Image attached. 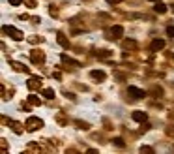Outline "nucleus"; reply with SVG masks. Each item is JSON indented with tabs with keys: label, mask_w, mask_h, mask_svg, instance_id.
Instances as JSON below:
<instances>
[{
	"label": "nucleus",
	"mask_w": 174,
	"mask_h": 154,
	"mask_svg": "<svg viewBox=\"0 0 174 154\" xmlns=\"http://www.w3.org/2000/svg\"><path fill=\"white\" fill-rule=\"evenodd\" d=\"M41 85V79H39V77H32V79L28 81V87L30 88H36V87H39Z\"/></svg>",
	"instance_id": "9b49d317"
},
{
	"label": "nucleus",
	"mask_w": 174,
	"mask_h": 154,
	"mask_svg": "<svg viewBox=\"0 0 174 154\" xmlns=\"http://www.w3.org/2000/svg\"><path fill=\"white\" fill-rule=\"evenodd\" d=\"M169 134H170V135H174V130H172V128H170V130H169Z\"/></svg>",
	"instance_id": "5701e85b"
},
{
	"label": "nucleus",
	"mask_w": 174,
	"mask_h": 154,
	"mask_svg": "<svg viewBox=\"0 0 174 154\" xmlns=\"http://www.w3.org/2000/svg\"><path fill=\"white\" fill-rule=\"evenodd\" d=\"M113 143L118 145V147H124V139H122V137H114V139H113Z\"/></svg>",
	"instance_id": "a211bd4d"
},
{
	"label": "nucleus",
	"mask_w": 174,
	"mask_h": 154,
	"mask_svg": "<svg viewBox=\"0 0 174 154\" xmlns=\"http://www.w3.org/2000/svg\"><path fill=\"white\" fill-rule=\"evenodd\" d=\"M122 0H107V4H120Z\"/></svg>",
	"instance_id": "4be33fe9"
},
{
	"label": "nucleus",
	"mask_w": 174,
	"mask_h": 154,
	"mask_svg": "<svg viewBox=\"0 0 174 154\" xmlns=\"http://www.w3.org/2000/svg\"><path fill=\"white\" fill-rule=\"evenodd\" d=\"M41 126H43V120L38 118V117H28V120H26V130L28 132H36Z\"/></svg>",
	"instance_id": "f03ea898"
},
{
	"label": "nucleus",
	"mask_w": 174,
	"mask_h": 154,
	"mask_svg": "<svg viewBox=\"0 0 174 154\" xmlns=\"http://www.w3.org/2000/svg\"><path fill=\"white\" fill-rule=\"evenodd\" d=\"M141 152H148V154H150V152H154V149H152V147H148V145H142V147H141Z\"/></svg>",
	"instance_id": "dca6fc26"
},
{
	"label": "nucleus",
	"mask_w": 174,
	"mask_h": 154,
	"mask_svg": "<svg viewBox=\"0 0 174 154\" xmlns=\"http://www.w3.org/2000/svg\"><path fill=\"white\" fill-rule=\"evenodd\" d=\"M56 41H58V43H60L62 47H69V40H67L62 32H58V34H56Z\"/></svg>",
	"instance_id": "6e6552de"
},
{
	"label": "nucleus",
	"mask_w": 174,
	"mask_h": 154,
	"mask_svg": "<svg viewBox=\"0 0 174 154\" xmlns=\"http://www.w3.org/2000/svg\"><path fill=\"white\" fill-rule=\"evenodd\" d=\"M28 102L32 103V105H39V103H41V100H39L38 96H34V94H32V96H28Z\"/></svg>",
	"instance_id": "ddd939ff"
},
{
	"label": "nucleus",
	"mask_w": 174,
	"mask_h": 154,
	"mask_svg": "<svg viewBox=\"0 0 174 154\" xmlns=\"http://www.w3.org/2000/svg\"><path fill=\"white\" fill-rule=\"evenodd\" d=\"M110 34H113L114 38H122V34H124V26H120V25H114L113 28H110Z\"/></svg>",
	"instance_id": "0eeeda50"
},
{
	"label": "nucleus",
	"mask_w": 174,
	"mask_h": 154,
	"mask_svg": "<svg viewBox=\"0 0 174 154\" xmlns=\"http://www.w3.org/2000/svg\"><path fill=\"white\" fill-rule=\"evenodd\" d=\"M97 57H103V58H107V57H110V53H109V51H101V53H97Z\"/></svg>",
	"instance_id": "6ab92c4d"
},
{
	"label": "nucleus",
	"mask_w": 174,
	"mask_h": 154,
	"mask_svg": "<svg viewBox=\"0 0 174 154\" xmlns=\"http://www.w3.org/2000/svg\"><path fill=\"white\" fill-rule=\"evenodd\" d=\"M127 90H129V94L133 96V98H137V100H138V98H144V96H146V94H144V90H141L138 87H133V85H131Z\"/></svg>",
	"instance_id": "39448f33"
},
{
	"label": "nucleus",
	"mask_w": 174,
	"mask_h": 154,
	"mask_svg": "<svg viewBox=\"0 0 174 154\" xmlns=\"http://www.w3.org/2000/svg\"><path fill=\"white\" fill-rule=\"evenodd\" d=\"M13 70H15V72H28V70L26 68H23V64H19V62H13Z\"/></svg>",
	"instance_id": "4468645a"
},
{
	"label": "nucleus",
	"mask_w": 174,
	"mask_h": 154,
	"mask_svg": "<svg viewBox=\"0 0 174 154\" xmlns=\"http://www.w3.org/2000/svg\"><path fill=\"white\" fill-rule=\"evenodd\" d=\"M62 60L67 62V64H71V66H79V62H77V60H73V58H69L67 55H62Z\"/></svg>",
	"instance_id": "f8f14e48"
},
{
	"label": "nucleus",
	"mask_w": 174,
	"mask_h": 154,
	"mask_svg": "<svg viewBox=\"0 0 174 154\" xmlns=\"http://www.w3.org/2000/svg\"><path fill=\"white\" fill-rule=\"evenodd\" d=\"M90 77H92V79H96L97 83H101V81H105L107 73L103 72V70H92V72H90Z\"/></svg>",
	"instance_id": "7ed1b4c3"
},
{
	"label": "nucleus",
	"mask_w": 174,
	"mask_h": 154,
	"mask_svg": "<svg viewBox=\"0 0 174 154\" xmlns=\"http://www.w3.org/2000/svg\"><path fill=\"white\" fill-rule=\"evenodd\" d=\"M154 11H155V13H165V11H167V6H165L163 2H157V4L154 6Z\"/></svg>",
	"instance_id": "9d476101"
},
{
	"label": "nucleus",
	"mask_w": 174,
	"mask_h": 154,
	"mask_svg": "<svg viewBox=\"0 0 174 154\" xmlns=\"http://www.w3.org/2000/svg\"><path fill=\"white\" fill-rule=\"evenodd\" d=\"M165 47V40H154V41H152V45H150V49H152V51H161V49Z\"/></svg>",
	"instance_id": "423d86ee"
},
{
	"label": "nucleus",
	"mask_w": 174,
	"mask_h": 154,
	"mask_svg": "<svg viewBox=\"0 0 174 154\" xmlns=\"http://www.w3.org/2000/svg\"><path fill=\"white\" fill-rule=\"evenodd\" d=\"M41 94H43V96L47 98V100H53V98L56 96V94H54V90H53V88H43V90H41Z\"/></svg>",
	"instance_id": "1a4fd4ad"
},
{
	"label": "nucleus",
	"mask_w": 174,
	"mask_h": 154,
	"mask_svg": "<svg viewBox=\"0 0 174 154\" xmlns=\"http://www.w3.org/2000/svg\"><path fill=\"white\" fill-rule=\"evenodd\" d=\"M2 30H4V34H10V36H11L13 40H15V41H21V40H23V32L17 30L15 26H11V25L2 26Z\"/></svg>",
	"instance_id": "f257e3e1"
},
{
	"label": "nucleus",
	"mask_w": 174,
	"mask_h": 154,
	"mask_svg": "<svg viewBox=\"0 0 174 154\" xmlns=\"http://www.w3.org/2000/svg\"><path fill=\"white\" fill-rule=\"evenodd\" d=\"M152 2H159V0H152Z\"/></svg>",
	"instance_id": "b1692460"
},
{
	"label": "nucleus",
	"mask_w": 174,
	"mask_h": 154,
	"mask_svg": "<svg viewBox=\"0 0 174 154\" xmlns=\"http://www.w3.org/2000/svg\"><path fill=\"white\" fill-rule=\"evenodd\" d=\"M131 118H133L135 122H146V118H148V115H146L144 111H133V115H131Z\"/></svg>",
	"instance_id": "20e7f679"
},
{
	"label": "nucleus",
	"mask_w": 174,
	"mask_h": 154,
	"mask_svg": "<svg viewBox=\"0 0 174 154\" xmlns=\"http://www.w3.org/2000/svg\"><path fill=\"white\" fill-rule=\"evenodd\" d=\"M167 34H169L170 38H174V26H169V28H167Z\"/></svg>",
	"instance_id": "412c9836"
},
{
	"label": "nucleus",
	"mask_w": 174,
	"mask_h": 154,
	"mask_svg": "<svg viewBox=\"0 0 174 154\" xmlns=\"http://www.w3.org/2000/svg\"><path fill=\"white\" fill-rule=\"evenodd\" d=\"M172 13H174V6H172Z\"/></svg>",
	"instance_id": "393cba45"
},
{
	"label": "nucleus",
	"mask_w": 174,
	"mask_h": 154,
	"mask_svg": "<svg viewBox=\"0 0 174 154\" xmlns=\"http://www.w3.org/2000/svg\"><path fill=\"white\" fill-rule=\"evenodd\" d=\"M75 124H77V128H81V130H88V124H86V122H81V120H77Z\"/></svg>",
	"instance_id": "f3484780"
},
{
	"label": "nucleus",
	"mask_w": 174,
	"mask_h": 154,
	"mask_svg": "<svg viewBox=\"0 0 174 154\" xmlns=\"http://www.w3.org/2000/svg\"><path fill=\"white\" fill-rule=\"evenodd\" d=\"M8 2L11 6H21V4H23V0H8Z\"/></svg>",
	"instance_id": "aec40b11"
},
{
	"label": "nucleus",
	"mask_w": 174,
	"mask_h": 154,
	"mask_svg": "<svg viewBox=\"0 0 174 154\" xmlns=\"http://www.w3.org/2000/svg\"><path fill=\"white\" fill-rule=\"evenodd\" d=\"M32 60H34V62L39 60V62H41V60H43V55H41V53H39V55H38V53H32Z\"/></svg>",
	"instance_id": "2eb2a0df"
}]
</instances>
